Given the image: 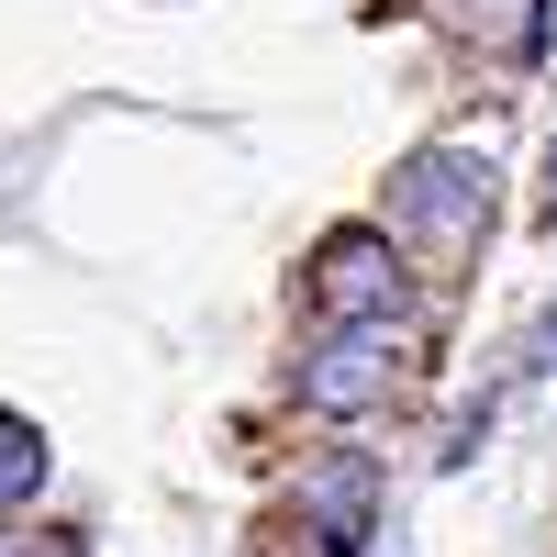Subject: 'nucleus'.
I'll return each mask as SVG.
<instances>
[{
    "instance_id": "f257e3e1",
    "label": "nucleus",
    "mask_w": 557,
    "mask_h": 557,
    "mask_svg": "<svg viewBox=\"0 0 557 557\" xmlns=\"http://www.w3.org/2000/svg\"><path fill=\"white\" fill-rule=\"evenodd\" d=\"M391 223H401L412 246H469L480 223H491V157H469V146L412 157L391 178Z\"/></svg>"
},
{
    "instance_id": "f03ea898",
    "label": "nucleus",
    "mask_w": 557,
    "mask_h": 557,
    "mask_svg": "<svg viewBox=\"0 0 557 557\" xmlns=\"http://www.w3.org/2000/svg\"><path fill=\"white\" fill-rule=\"evenodd\" d=\"M312 301L335 312V323H401L412 268H401V246L380 235V223H346V235L312 246Z\"/></svg>"
},
{
    "instance_id": "7ed1b4c3",
    "label": "nucleus",
    "mask_w": 557,
    "mask_h": 557,
    "mask_svg": "<svg viewBox=\"0 0 557 557\" xmlns=\"http://www.w3.org/2000/svg\"><path fill=\"white\" fill-rule=\"evenodd\" d=\"M401 380V335L391 323H335L312 357H301V401L323 412V424H357V412H380Z\"/></svg>"
},
{
    "instance_id": "20e7f679",
    "label": "nucleus",
    "mask_w": 557,
    "mask_h": 557,
    "mask_svg": "<svg viewBox=\"0 0 557 557\" xmlns=\"http://www.w3.org/2000/svg\"><path fill=\"white\" fill-rule=\"evenodd\" d=\"M368 457H323V469L301 480V502H312V535H323V557H357V535H368Z\"/></svg>"
},
{
    "instance_id": "39448f33",
    "label": "nucleus",
    "mask_w": 557,
    "mask_h": 557,
    "mask_svg": "<svg viewBox=\"0 0 557 557\" xmlns=\"http://www.w3.org/2000/svg\"><path fill=\"white\" fill-rule=\"evenodd\" d=\"M45 469H57V457H45V435L0 412V513H12V502H34V491H45Z\"/></svg>"
},
{
    "instance_id": "423d86ee",
    "label": "nucleus",
    "mask_w": 557,
    "mask_h": 557,
    "mask_svg": "<svg viewBox=\"0 0 557 557\" xmlns=\"http://www.w3.org/2000/svg\"><path fill=\"white\" fill-rule=\"evenodd\" d=\"M12 557H89L78 535H34V546H12Z\"/></svg>"
},
{
    "instance_id": "0eeeda50",
    "label": "nucleus",
    "mask_w": 557,
    "mask_h": 557,
    "mask_svg": "<svg viewBox=\"0 0 557 557\" xmlns=\"http://www.w3.org/2000/svg\"><path fill=\"white\" fill-rule=\"evenodd\" d=\"M535 212H546V223H557V146H546V190H535Z\"/></svg>"
}]
</instances>
